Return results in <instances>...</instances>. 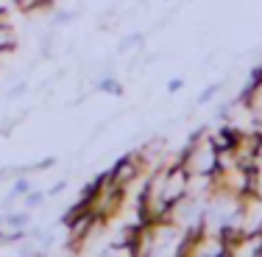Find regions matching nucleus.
<instances>
[{
  "label": "nucleus",
  "mask_w": 262,
  "mask_h": 257,
  "mask_svg": "<svg viewBox=\"0 0 262 257\" xmlns=\"http://www.w3.org/2000/svg\"><path fill=\"white\" fill-rule=\"evenodd\" d=\"M190 182H192L190 171L184 165H179V162H173L165 173V182H162V202L173 207L182 199H187L190 196Z\"/></svg>",
  "instance_id": "f257e3e1"
},
{
  "label": "nucleus",
  "mask_w": 262,
  "mask_h": 257,
  "mask_svg": "<svg viewBox=\"0 0 262 257\" xmlns=\"http://www.w3.org/2000/svg\"><path fill=\"white\" fill-rule=\"evenodd\" d=\"M142 165H145V156H142V151L128 154V156H123V160H117V165L109 171L112 185H117V187H128L131 182L140 176Z\"/></svg>",
  "instance_id": "f03ea898"
},
{
  "label": "nucleus",
  "mask_w": 262,
  "mask_h": 257,
  "mask_svg": "<svg viewBox=\"0 0 262 257\" xmlns=\"http://www.w3.org/2000/svg\"><path fill=\"white\" fill-rule=\"evenodd\" d=\"M243 134H246V131H240L237 126H232V123H226V126H221V131L212 134V143H215L217 151H234V148L240 146Z\"/></svg>",
  "instance_id": "7ed1b4c3"
},
{
  "label": "nucleus",
  "mask_w": 262,
  "mask_h": 257,
  "mask_svg": "<svg viewBox=\"0 0 262 257\" xmlns=\"http://www.w3.org/2000/svg\"><path fill=\"white\" fill-rule=\"evenodd\" d=\"M17 48V34L9 23H0V53H9Z\"/></svg>",
  "instance_id": "20e7f679"
},
{
  "label": "nucleus",
  "mask_w": 262,
  "mask_h": 257,
  "mask_svg": "<svg viewBox=\"0 0 262 257\" xmlns=\"http://www.w3.org/2000/svg\"><path fill=\"white\" fill-rule=\"evenodd\" d=\"M98 87H101V90H106V92H112V95H120V92H123V87L117 84V81L112 78V76H109V78H103Z\"/></svg>",
  "instance_id": "39448f33"
},
{
  "label": "nucleus",
  "mask_w": 262,
  "mask_h": 257,
  "mask_svg": "<svg viewBox=\"0 0 262 257\" xmlns=\"http://www.w3.org/2000/svg\"><path fill=\"white\" fill-rule=\"evenodd\" d=\"M20 11H34V9H42V0H14Z\"/></svg>",
  "instance_id": "423d86ee"
},
{
  "label": "nucleus",
  "mask_w": 262,
  "mask_h": 257,
  "mask_svg": "<svg viewBox=\"0 0 262 257\" xmlns=\"http://www.w3.org/2000/svg\"><path fill=\"white\" fill-rule=\"evenodd\" d=\"M9 224H14V227H26V224H28V212H14V215H9Z\"/></svg>",
  "instance_id": "0eeeda50"
},
{
  "label": "nucleus",
  "mask_w": 262,
  "mask_h": 257,
  "mask_svg": "<svg viewBox=\"0 0 262 257\" xmlns=\"http://www.w3.org/2000/svg\"><path fill=\"white\" fill-rule=\"evenodd\" d=\"M26 193H28V182L20 179V182L14 185V193H11V199H14V196H26Z\"/></svg>",
  "instance_id": "6e6552de"
},
{
  "label": "nucleus",
  "mask_w": 262,
  "mask_h": 257,
  "mask_svg": "<svg viewBox=\"0 0 262 257\" xmlns=\"http://www.w3.org/2000/svg\"><path fill=\"white\" fill-rule=\"evenodd\" d=\"M215 92H217V87H209V90H207V92H204V95H201V104H207L209 98L215 95Z\"/></svg>",
  "instance_id": "1a4fd4ad"
},
{
  "label": "nucleus",
  "mask_w": 262,
  "mask_h": 257,
  "mask_svg": "<svg viewBox=\"0 0 262 257\" xmlns=\"http://www.w3.org/2000/svg\"><path fill=\"white\" fill-rule=\"evenodd\" d=\"M42 202V193H34V196H28V204L34 207V204H39Z\"/></svg>",
  "instance_id": "9d476101"
},
{
  "label": "nucleus",
  "mask_w": 262,
  "mask_h": 257,
  "mask_svg": "<svg viewBox=\"0 0 262 257\" xmlns=\"http://www.w3.org/2000/svg\"><path fill=\"white\" fill-rule=\"evenodd\" d=\"M0 241H6V235H3V232H0Z\"/></svg>",
  "instance_id": "9b49d317"
}]
</instances>
